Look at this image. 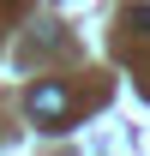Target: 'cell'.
I'll list each match as a JSON object with an SVG mask.
<instances>
[{
  "label": "cell",
  "mask_w": 150,
  "mask_h": 156,
  "mask_svg": "<svg viewBox=\"0 0 150 156\" xmlns=\"http://www.w3.org/2000/svg\"><path fill=\"white\" fill-rule=\"evenodd\" d=\"M126 24L138 30V36H150V6H132V12H126Z\"/></svg>",
  "instance_id": "cell-2"
},
{
  "label": "cell",
  "mask_w": 150,
  "mask_h": 156,
  "mask_svg": "<svg viewBox=\"0 0 150 156\" xmlns=\"http://www.w3.org/2000/svg\"><path fill=\"white\" fill-rule=\"evenodd\" d=\"M66 108H72V96H66V84H54V78H42L36 90H30V114H36L42 126L66 120Z\"/></svg>",
  "instance_id": "cell-1"
}]
</instances>
